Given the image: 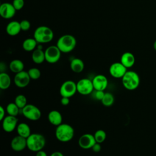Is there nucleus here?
Listing matches in <instances>:
<instances>
[{"label":"nucleus","mask_w":156,"mask_h":156,"mask_svg":"<svg viewBox=\"0 0 156 156\" xmlns=\"http://www.w3.org/2000/svg\"><path fill=\"white\" fill-rule=\"evenodd\" d=\"M55 135L57 140L60 142H68L71 141L74 135V129L69 124L66 123H62L57 126Z\"/></svg>","instance_id":"1"},{"label":"nucleus","mask_w":156,"mask_h":156,"mask_svg":"<svg viewBox=\"0 0 156 156\" xmlns=\"http://www.w3.org/2000/svg\"><path fill=\"white\" fill-rule=\"evenodd\" d=\"M45 144V137L40 133H31L27 138V147L32 152H37L38 151L42 150Z\"/></svg>","instance_id":"2"},{"label":"nucleus","mask_w":156,"mask_h":156,"mask_svg":"<svg viewBox=\"0 0 156 156\" xmlns=\"http://www.w3.org/2000/svg\"><path fill=\"white\" fill-rule=\"evenodd\" d=\"M121 79L122 85L128 90H134L140 85V78L135 71H127Z\"/></svg>","instance_id":"3"},{"label":"nucleus","mask_w":156,"mask_h":156,"mask_svg":"<svg viewBox=\"0 0 156 156\" xmlns=\"http://www.w3.org/2000/svg\"><path fill=\"white\" fill-rule=\"evenodd\" d=\"M56 45L62 52L68 53L75 48L76 40L74 36L70 34H65L58 38Z\"/></svg>","instance_id":"4"},{"label":"nucleus","mask_w":156,"mask_h":156,"mask_svg":"<svg viewBox=\"0 0 156 156\" xmlns=\"http://www.w3.org/2000/svg\"><path fill=\"white\" fill-rule=\"evenodd\" d=\"M34 38L38 43H47L52 40L54 32L49 27L41 26L35 30Z\"/></svg>","instance_id":"5"},{"label":"nucleus","mask_w":156,"mask_h":156,"mask_svg":"<svg viewBox=\"0 0 156 156\" xmlns=\"http://www.w3.org/2000/svg\"><path fill=\"white\" fill-rule=\"evenodd\" d=\"M21 112L23 116L30 121H37L41 116V112L39 108L30 104H27L21 109Z\"/></svg>","instance_id":"6"},{"label":"nucleus","mask_w":156,"mask_h":156,"mask_svg":"<svg viewBox=\"0 0 156 156\" xmlns=\"http://www.w3.org/2000/svg\"><path fill=\"white\" fill-rule=\"evenodd\" d=\"M77 91V84L71 80L65 81L60 88V94L62 97L70 98L74 96Z\"/></svg>","instance_id":"7"},{"label":"nucleus","mask_w":156,"mask_h":156,"mask_svg":"<svg viewBox=\"0 0 156 156\" xmlns=\"http://www.w3.org/2000/svg\"><path fill=\"white\" fill-rule=\"evenodd\" d=\"M77 91L82 95H88L91 94L94 90L92 80L88 78L80 79L77 83Z\"/></svg>","instance_id":"8"},{"label":"nucleus","mask_w":156,"mask_h":156,"mask_svg":"<svg viewBox=\"0 0 156 156\" xmlns=\"http://www.w3.org/2000/svg\"><path fill=\"white\" fill-rule=\"evenodd\" d=\"M61 52L57 45L50 46L44 51L45 60L49 63H55L60 60Z\"/></svg>","instance_id":"9"},{"label":"nucleus","mask_w":156,"mask_h":156,"mask_svg":"<svg viewBox=\"0 0 156 156\" xmlns=\"http://www.w3.org/2000/svg\"><path fill=\"white\" fill-rule=\"evenodd\" d=\"M18 119L16 116L7 115L2 121V127L6 132H12L16 129L18 124Z\"/></svg>","instance_id":"10"},{"label":"nucleus","mask_w":156,"mask_h":156,"mask_svg":"<svg viewBox=\"0 0 156 156\" xmlns=\"http://www.w3.org/2000/svg\"><path fill=\"white\" fill-rule=\"evenodd\" d=\"M127 69L121 62H115L110 65L109 73L114 78L121 79L127 71Z\"/></svg>","instance_id":"11"},{"label":"nucleus","mask_w":156,"mask_h":156,"mask_svg":"<svg viewBox=\"0 0 156 156\" xmlns=\"http://www.w3.org/2000/svg\"><path fill=\"white\" fill-rule=\"evenodd\" d=\"M30 80L31 79L27 71L24 70L15 74L13 79L15 85L18 88H24L27 87L29 84Z\"/></svg>","instance_id":"12"},{"label":"nucleus","mask_w":156,"mask_h":156,"mask_svg":"<svg viewBox=\"0 0 156 156\" xmlns=\"http://www.w3.org/2000/svg\"><path fill=\"white\" fill-rule=\"evenodd\" d=\"M96 143L94 135L91 133H85L81 135L79 139L78 144L83 149H91L93 146Z\"/></svg>","instance_id":"13"},{"label":"nucleus","mask_w":156,"mask_h":156,"mask_svg":"<svg viewBox=\"0 0 156 156\" xmlns=\"http://www.w3.org/2000/svg\"><path fill=\"white\" fill-rule=\"evenodd\" d=\"M10 146L11 148L16 152L22 151L27 147V138L18 135L12 138Z\"/></svg>","instance_id":"14"},{"label":"nucleus","mask_w":156,"mask_h":156,"mask_svg":"<svg viewBox=\"0 0 156 156\" xmlns=\"http://www.w3.org/2000/svg\"><path fill=\"white\" fill-rule=\"evenodd\" d=\"M16 13V9L12 4L4 2L0 6V15L5 19H10L14 16Z\"/></svg>","instance_id":"15"},{"label":"nucleus","mask_w":156,"mask_h":156,"mask_svg":"<svg viewBox=\"0 0 156 156\" xmlns=\"http://www.w3.org/2000/svg\"><path fill=\"white\" fill-rule=\"evenodd\" d=\"M93 84L95 90L104 91L108 86V79L107 77L103 74H98L95 76L93 80Z\"/></svg>","instance_id":"16"},{"label":"nucleus","mask_w":156,"mask_h":156,"mask_svg":"<svg viewBox=\"0 0 156 156\" xmlns=\"http://www.w3.org/2000/svg\"><path fill=\"white\" fill-rule=\"evenodd\" d=\"M48 119L52 125L56 127L62 123V115L60 112L56 110H53L49 112Z\"/></svg>","instance_id":"17"},{"label":"nucleus","mask_w":156,"mask_h":156,"mask_svg":"<svg viewBox=\"0 0 156 156\" xmlns=\"http://www.w3.org/2000/svg\"><path fill=\"white\" fill-rule=\"evenodd\" d=\"M120 62L127 68H131L133 66L135 62V56L130 52H126L122 54Z\"/></svg>","instance_id":"18"},{"label":"nucleus","mask_w":156,"mask_h":156,"mask_svg":"<svg viewBox=\"0 0 156 156\" xmlns=\"http://www.w3.org/2000/svg\"><path fill=\"white\" fill-rule=\"evenodd\" d=\"M21 30L20 23L16 21H12L8 23L6 27V32L10 36H15L18 35Z\"/></svg>","instance_id":"19"},{"label":"nucleus","mask_w":156,"mask_h":156,"mask_svg":"<svg viewBox=\"0 0 156 156\" xmlns=\"http://www.w3.org/2000/svg\"><path fill=\"white\" fill-rule=\"evenodd\" d=\"M16 132L18 135L27 138L31 134L30 128L29 126L25 122H20L16 127Z\"/></svg>","instance_id":"20"},{"label":"nucleus","mask_w":156,"mask_h":156,"mask_svg":"<svg viewBox=\"0 0 156 156\" xmlns=\"http://www.w3.org/2000/svg\"><path fill=\"white\" fill-rule=\"evenodd\" d=\"M32 60L36 64H41L45 60L44 51L41 49H35L32 54Z\"/></svg>","instance_id":"21"},{"label":"nucleus","mask_w":156,"mask_h":156,"mask_svg":"<svg viewBox=\"0 0 156 156\" xmlns=\"http://www.w3.org/2000/svg\"><path fill=\"white\" fill-rule=\"evenodd\" d=\"M84 66H85L84 63L80 58H75L71 61V63H70L71 69L76 73H81L83 70Z\"/></svg>","instance_id":"22"},{"label":"nucleus","mask_w":156,"mask_h":156,"mask_svg":"<svg viewBox=\"0 0 156 156\" xmlns=\"http://www.w3.org/2000/svg\"><path fill=\"white\" fill-rule=\"evenodd\" d=\"M24 68V63L19 59H15L10 62L9 64V68L12 73L15 74L23 71Z\"/></svg>","instance_id":"23"},{"label":"nucleus","mask_w":156,"mask_h":156,"mask_svg":"<svg viewBox=\"0 0 156 156\" xmlns=\"http://www.w3.org/2000/svg\"><path fill=\"white\" fill-rule=\"evenodd\" d=\"M38 42L34 38H26L22 44V47L23 49L26 51H33L35 49Z\"/></svg>","instance_id":"24"},{"label":"nucleus","mask_w":156,"mask_h":156,"mask_svg":"<svg viewBox=\"0 0 156 156\" xmlns=\"http://www.w3.org/2000/svg\"><path fill=\"white\" fill-rule=\"evenodd\" d=\"M11 85V78L10 76L5 73H0V88L1 90L8 89Z\"/></svg>","instance_id":"25"},{"label":"nucleus","mask_w":156,"mask_h":156,"mask_svg":"<svg viewBox=\"0 0 156 156\" xmlns=\"http://www.w3.org/2000/svg\"><path fill=\"white\" fill-rule=\"evenodd\" d=\"M20 108L17 106L15 102H10L6 106L5 110L9 115L16 116L20 112Z\"/></svg>","instance_id":"26"},{"label":"nucleus","mask_w":156,"mask_h":156,"mask_svg":"<svg viewBox=\"0 0 156 156\" xmlns=\"http://www.w3.org/2000/svg\"><path fill=\"white\" fill-rule=\"evenodd\" d=\"M115 101V98L113 94L111 93H105L104 98L101 100V102L103 105L105 107H110L112 106Z\"/></svg>","instance_id":"27"},{"label":"nucleus","mask_w":156,"mask_h":156,"mask_svg":"<svg viewBox=\"0 0 156 156\" xmlns=\"http://www.w3.org/2000/svg\"><path fill=\"white\" fill-rule=\"evenodd\" d=\"M14 102L17 105V106L21 110L27 104V99L26 97L24 94H18L15 98Z\"/></svg>","instance_id":"28"},{"label":"nucleus","mask_w":156,"mask_h":156,"mask_svg":"<svg viewBox=\"0 0 156 156\" xmlns=\"http://www.w3.org/2000/svg\"><path fill=\"white\" fill-rule=\"evenodd\" d=\"M94 136L96 143L101 144L105 140L107 137V134L104 130L99 129L95 132L94 134Z\"/></svg>","instance_id":"29"},{"label":"nucleus","mask_w":156,"mask_h":156,"mask_svg":"<svg viewBox=\"0 0 156 156\" xmlns=\"http://www.w3.org/2000/svg\"><path fill=\"white\" fill-rule=\"evenodd\" d=\"M31 79L37 80L41 76V71L37 68H31L27 71Z\"/></svg>","instance_id":"30"},{"label":"nucleus","mask_w":156,"mask_h":156,"mask_svg":"<svg viewBox=\"0 0 156 156\" xmlns=\"http://www.w3.org/2000/svg\"><path fill=\"white\" fill-rule=\"evenodd\" d=\"M12 4L16 10H20L24 5V0H13Z\"/></svg>","instance_id":"31"},{"label":"nucleus","mask_w":156,"mask_h":156,"mask_svg":"<svg viewBox=\"0 0 156 156\" xmlns=\"http://www.w3.org/2000/svg\"><path fill=\"white\" fill-rule=\"evenodd\" d=\"M20 26H21V30L27 31L30 27V23L28 20H23L20 22Z\"/></svg>","instance_id":"32"},{"label":"nucleus","mask_w":156,"mask_h":156,"mask_svg":"<svg viewBox=\"0 0 156 156\" xmlns=\"http://www.w3.org/2000/svg\"><path fill=\"white\" fill-rule=\"evenodd\" d=\"M105 92L104 91H102V90H95V93H94V98L99 100V101H101L102 99V98H104V94H105Z\"/></svg>","instance_id":"33"},{"label":"nucleus","mask_w":156,"mask_h":156,"mask_svg":"<svg viewBox=\"0 0 156 156\" xmlns=\"http://www.w3.org/2000/svg\"><path fill=\"white\" fill-rule=\"evenodd\" d=\"M91 149L94 152H99L101 150V145L100 144V143H96L91 147Z\"/></svg>","instance_id":"34"},{"label":"nucleus","mask_w":156,"mask_h":156,"mask_svg":"<svg viewBox=\"0 0 156 156\" xmlns=\"http://www.w3.org/2000/svg\"><path fill=\"white\" fill-rule=\"evenodd\" d=\"M60 103L63 106H66L69 104V98L67 97H62Z\"/></svg>","instance_id":"35"},{"label":"nucleus","mask_w":156,"mask_h":156,"mask_svg":"<svg viewBox=\"0 0 156 156\" xmlns=\"http://www.w3.org/2000/svg\"><path fill=\"white\" fill-rule=\"evenodd\" d=\"M5 110L2 106H0V120L2 121V119L5 118Z\"/></svg>","instance_id":"36"},{"label":"nucleus","mask_w":156,"mask_h":156,"mask_svg":"<svg viewBox=\"0 0 156 156\" xmlns=\"http://www.w3.org/2000/svg\"><path fill=\"white\" fill-rule=\"evenodd\" d=\"M35 156H48L47 155V154L45 151H44L43 149L42 150H40V151H38L36 152V154H35Z\"/></svg>","instance_id":"37"},{"label":"nucleus","mask_w":156,"mask_h":156,"mask_svg":"<svg viewBox=\"0 0 156 156\" xmlns=\"http://www.w3.org/2000/svg\"><path fill=\"white\" fill-rule=\"evenodd\" d=\"M50 156H64L63 154L60 151H55L52 152Z\"/></svg>","instance_id":"38"},{"label":"nucleus","mask_w":156,"mask_h":156,"mask_svg":"<svg viewBox=\"0 0 156 156\" xmlns=\"http://www.w3.org/2000/svg\"><path fill=\"white\" fill-rule=\"evenodd\" d=\"M153 46H154V49L156 51V40L154 41V44H153Z\"/></svg>","instance_id":"39"}]
</instances>
